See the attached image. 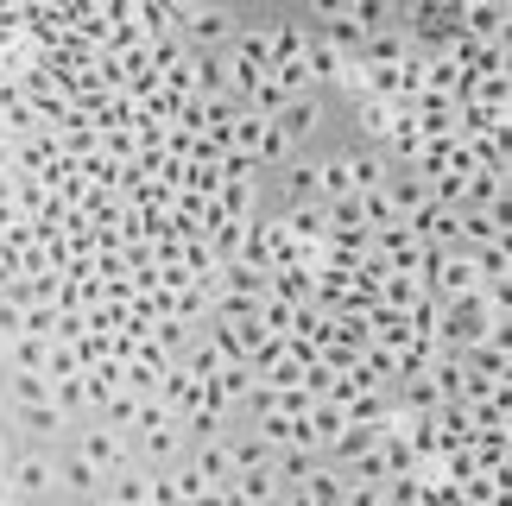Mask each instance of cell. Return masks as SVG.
I'll return each instance as SVG.
<instances>
[{"label":"cell","instance_id":"cell-10","mask_svg":"<svg viewBox=\"0 0 512 506\" xmlns=\"http://www.w3.org/2000/svg\"><path fill=\"white\" fill-rule=\"evenodd\" d=\"M285 203L291 209L317 203V165H310V159H285Z\"/></svg>","mask_w":512,"mask_h":506},{"label":"cell","instance_id":"cell-9","mask_svg":"<svg viewBox=\"0 0 512 506\" xmlns=\"http://www.w3.org/2000/svg\"><path fill=\"white\" fill-rule=\"evenodd\" d=\"M310 506H342V494H348V481L336 475V469H329V462H317V469H310V481H304V488H298Z\"/></svg>","mask_w":512,"mask_h":506},{"label":"cell","instance_id":"cell-17","mask_svg":"<svg viewBox=\"0 0 512 506\" xmlns=\"http://www.w3.org/2000/svg\"><path fill=\"white\" fill-rule=\"evenodd\" d=\"M45 386H51V405H57L64 418L76 412V405H89V380H83V374H64V380H45Z\"/></svg>","mask_w":512,"mask_h":506},{"label":"cell","instance_id":"cell-29","mask_svg":"<svg viewBox=\"0 0 512 506\" xmlns=\"http://www.w3.org/2000/svg\"><path fill=\"white\" fill-rule=\"evenodd\" d=\"M0 348H7V342H0Z\"/></svg>","mask_w":512,"mask_h":506},{"label":"cell","instance_id":"cell-18","mask_svg":"<svg viewBox=\"0 0 512 506\" xmlns=\"http://www.w3.org/2000/svg\"><path fill=\"white\" fill-rule=\"evenodd\" d=\"M57 481H64L70 494H83V500H89L95 488H102V475H95V469H89L83 456H64V469H57Z\"/></svg>","mask_w":512,"mask_h":506},{"label":"cell","instance_id":"cell-7","mask_svg":"<svg viewBox=\"0 0 512 506\" xmlns=\"http://www.w3.org/2000/svg\"><path fill=\"white\" fill-rule=\"evenodd\" d=\"M317 462H323L317 450H279V456H272V481H279V488H304Z\"/></svg>","mask_w":512,"mask_h":506},{"label":"cell","instance_id":"cell-13","mask_svg":"<svg viewBox=\"0 0 512 506\" xmlns=\"http://www.w3.org/2000/svg\"><path fill=\"white\" fill-rule=\"evenodd\" d=\"M234 494H241L247 506H272L279 481H272V469H247V475H234Z\"/></svg>","mask_w":512,"mask_h":506},{"label":"cell","instance_id":"cell-8","mask_svg":"<svg viewBox=\"0 0 512 506\" xmlns=\"http://www.w3.org/2000/svg\"><path fill=\"white\" fill-rule=\"evenodd\" d=\"M177 450H184V424H177V418H165V424H152V431H140V456L171 462Z\"/></svg>","mask_w":512,"mask_h":506},{"label":"cell","instance_id":"cell-28","mask_svg":"<svg viewBox=\"0 0 512 506\" xmlns=\"http://www.w3.org/2000/svg\"><path fill=\"white\" fill-rule=\"evenodd\" d=\"M95 506H114V500H108V494H102V500H95Z\"/></svg>","mask_w":512,"mask_h":506},{"label":"cell","instance_id":"cell-6","mask_svg":"<svg viewBox=\"0 0 512 506\" xmlns=\"http://www.w3.org/2000/svg\"><path fill=\"white\" fill-rule=\"evenodd\" d=\"M45 336H13L0 355H7V374H45Z\"/></svg>","mask_w":512,"mask_h":506},{"label":"cell","instance_id":"cell-22","mask_svg":"<svg viewBox=\"0 0 512 506\" xmlns=\"http://www.w3.org/2000/svg\"><path fill=\"white\" fill-rule=\"evenodd\" d=\"M260 424V443L266 450H291V418L285 412H266V418H253Z\"/></svg>","mask_w":512,"mask_h":506},{"label":"cell","instance_id":"cell-15","mask_svg":"<svg viewBox=\"0 0 512 506\" xmlns=\"http://www.w3.org/2000/svg\"><path fill=\"white\" fill-rule=\"evenodd\" d=\"M108 500H114V506H146V469L108 475Z\"/></svg>","mask_w":512,"mask_h":506},{"label":"cell","instance_id":"cell-16","mask_svg":"<svg viewBox=\"0 0 512 506\" xmlns=\"http://www.w3.org/2000/svg\"><path fill=\"white\" fill-rule=\"evenodd\" d=\"M133 418H140V393H108L102 399V424H114V431H133Z\"/></svg>","mask_w":512,"mask_h":506},{"label":"cell","instance_id":"cell-3","mask_svg":"<svg viewBox=\"0 0 512 506\" xmlns=\"http://www.w3.org/2000/svg\"><path fill=\"white\" fill-rule=\"evenodd\" d=\"M7 481H13V494H51L57 488V469L45 462V450H13Z\"/></svg>","mask_w":512,"mask_h":506},{"label":"cell","instance_id":"cell-23","mask_svg":"<svg viewBox=\"0 0 512 506\" xmlns=\"http://www.w3.org/2000/svg\"><path fill=\"white\" fill-rule=\"evenodd\" d=\"M13 336H26V304L0 298V342H13Z\"/></svg>","mask_w":512,"mask_h":506},{"label":"cell","instance_id":"cell-5","mask_svg":"<svg viewBox=\"0 0 512 506\" xmlns=\"http://www.w3.org/2000/svg\"><path fill=\"white\" fill-rule=\"evenodd\" d=\"M317 114H323V108L310 102V95H291V102H285L279 114H272V127H279V140H285V146H298L304 133L317 127Z\"/></svg>","mask_w":512,"mask_h":506},{"label":"cell","instance_id":"cell-25","mask_svg":"<svg viewBox=\"0 0 512 506\" xmlns=\"http://www.w3.org/2000/svg\"><path fill=\"white\" fill-rule=\"evenodd\" d=\"M13 450H19V443L7 437V424H0V475H7V462H13Z\"/></svg>","mask_w":512,"mask_h":506},{"label":"cell","instance_id":"cell-2","mask_svg":"<svg viewBox=\"0 0 512 506\" xmlns=\"http://www.w3.org/2000/svg\"><path fill=\"white\" fill-rule=\"evenodd\" d=\"M76 456H83L89 469L108 481V475H121L127 462H133V443H127V431H114V424H95V431L76 443Z\"/></svg>","mask_w":512,"mask_h":506},{"label":"cell","instance_id":"cell-19","mask_svg":"<svg viewBox=\"0 0 512 506\" xmlns=\"http://www.w3.org/2000/svg\"><path fill=\"white\" fill-rule=\"evenodd\" d=\"M146 506H184V488L171 469H146Z\"/></svg>","mask_w":512,"mask_h":506},{"label":"cell","instance_id":"cell-27","mask_svg":"<svg viewBox=\"0 0 512 506\" xmlns=\"http://www.w3.org/2000/svg\"><path fill=\"white\" fill-rule=\"evenodd\" d=\"M285 506H310V500H304V494H298V488H291V500H285Z\"/></svg>","mask_w":512,"mask_h":506},{"label":"cell","instance_id":"cell-21","mask_svg":"<svg viewBox=\"0 0 512 506\" xmlns=\"http://www.w3.org/2000/svg\"><path fill=\"white\" fill-rule=\"evenodd\" d=\"M7 399L13 405H38V399H51V386H45V374H7Z\"/></svg>","mask_w":512,"mask_h":506},{"label":"cell","instance_id":"cell-12","mask_svg":"<svg viewBox=\"0 0 512 506\" xmlns=\"http://www.w3.org/2000/svg\"><path fill=\"white\" fill-rule=\"evenodd\" d=\"M19 424H26L32 437H57L64 431V412H57L51 399H38V405H19Z\"/></svg>","mask_w":512,"mask_h":506},{"label":"cell","instance_id":"cell-14","mask_svg":"<svg viewBox=\"0 0 512 506\" xmlns=\"http://www.w3.org/2000/svg\"><path fill=\"white\" fill-rule=\"evenodd\" d=\"M272 456H279V450H266L260 437H241V443H228V462H234V475H247V469H272Z\"/></svg>","mask_w":512,"mask_h":506},{"label":"cell","instance_id":"cell-26","mask_svg":"<svg viewBox=\"0 0 512 506\" xmlns=\"http://www.w3.org/2000/svg\"><path fill=\"white\" fill-rule=\"evenodd\" d=\"M13 500H19V494H13V481H7V475H0V506H13Z\"/></svg>","mask_w":512,"mask_h":506},{"label":"cell","instance_id":"cell-4","mask_svg":"<svg viewBox=\"0 0 512 506\" xmlns=\"http://www.w3.org/2000/svg\"><path fill=\"white\" fill-rule=\"evenodd\" d=\"M184 450L196 456L190 469H196V481H203V488H228V481H234V462H228V437H222V443H184Z\"/></svg>","mask_w":512,"mask_h":506},{"label":"cell","instance_id":"cell-11","mask_svg":"<svg viewBox=\"0 0 512 506\" xmlns=\"http://www.w3.org/2000/svg\"><path fill=\"white\" fill-rule=\"evenodd\" d=\"M392 127H399V108L367 95V102H361V133H367V140H392Z\"/></svg>","mask_w":512,"mask_h":506},{"label":"cell","instance_id":"cell-1","mask_svg":"<svg viewBox=\"0 0 512 506\" xmlns=\"http://www.w3.org/2000/svg\"><path fill=\"white\" fill-rule=\"evenodd\" d=\"M177 32H184V51H228L234 32H241V19L228 7H196V13H184Z\"/></svg>","mask_w":512,"mask_h":506},{"label":"cell","instance_id":"cell-24","mask_svg":"<svg viewBox=\"0 0 512 506\" xmlns=\"http://www.w3.org/2000/svg\"><path fill=\"white\" fill-rule=\"evenodd\" d=\"M171 412H165V405L159 399H140V418H133V431H152V424H165Z\"/></svg>","mask_w":512,"mask_h":506},{"label":"cell","instance_id":"cell-20","mask_svg":"<svg viewBox=\"0 0 512 506\" xmlns=\"http://www.w3.org/2000/svg\"><path fill=\"white\" fill-rule=\"evenodd\" d=\"M468 260H475V285H506V241L468 253Z\"/></svg>","mask_w":512,"mask_h":506}]
</instances>
